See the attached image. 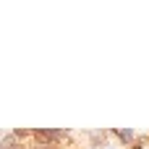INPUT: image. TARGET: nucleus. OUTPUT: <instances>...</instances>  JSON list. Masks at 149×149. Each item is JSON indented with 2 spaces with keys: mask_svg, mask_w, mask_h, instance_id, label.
Masks as SVG:
<instances>
[{
  "mask_svg": "<svg viewBox=\"0 0 149 149\" xmlns=\"http://www.w3.org/2000/svg\"><path fill=\"white\" fill-rule=\"evenodd\" d=\"M34 136L39 141H58L63 136V131H34Z\"/></svg>",
  "mask_w": 149,
  "mask_h": 149,
  "instance_id": "f257e3e1",
  "label": "nucleus"
},
{
  "mask_svg": "<svg viewBox=\"0 0 149 149\" xmlns=\"http://www.w3.org/2000/svg\"><path fill=\"white\" fill-rule=\"evenodd\" d=\"M115 136H118L123 144H128V141L134 139V131H115Z\"/></svg>",
  "mask_w": 149,
  "mask_h": 149,
  "instance_id": "f03ea898",
  "label": "nucleus"
}]
</instances>
